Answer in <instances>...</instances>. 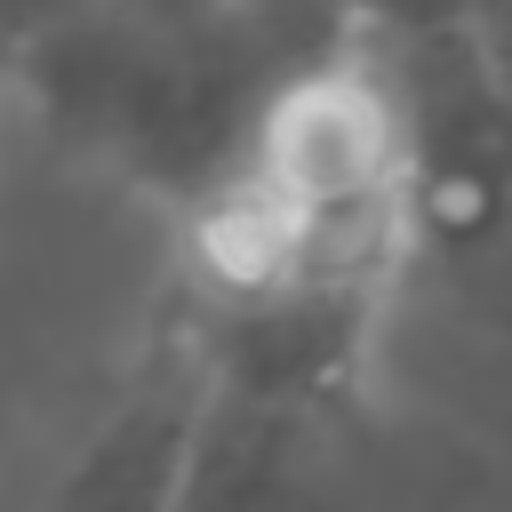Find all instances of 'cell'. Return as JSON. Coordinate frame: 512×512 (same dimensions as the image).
<instances>
[{
  "label": "cell",
  "instance_id": "cell-1",
  "mask_svg": "<svg viewBox=\"0 0 512 512\" xmlns=\"http://www.w3.org/2000/svg\"><path fill=\"white\" fill-rule=\"evenodd\" d=\"M416 240V104L392 48L360 32L296 72L240 168L176 216L160 304L200 336L216 384L352 416Z\"/></svg>",
  "mask_w": 512,
  "mask_h": 512
},
{
  "label": "cell",
  "instance_id": "cell-2",
  "mask_svg": "<svg viewBox=\"0 0 512 512\" xmlns=\"http://www.w3.org/2000/svg\"><path fill=\"white\" fill-rule=\"evenodd\" d=\"M344 40L360 32L264 0H80L16 56V104L176 224L240 168L288 80Z\"/></svg>",
  "mask_w": 512,
  "mask_h": 512
},
{
  "label": "cell",
  "instance_id": "cell-3",
  "mask_svg": "<svg viewBox=\"0 0 512 512\" xmlns=\"http://www.w3.org/2000/svg\"><path fill=\"white\" fill-rule=\"evenodd\" d=\"M376 40L416 104L424 240L480 248L496 224H512V0H464L440 24Z\"/></svg>",
  "mask_w": 512,
  "mask_h": 512
},
{
  "label": "cell",
  "instance_id": "cell-4",
  "mask_svg": "<svg viewBox=\"0 0 512 512\" xmlns=\"http://www.w3.org/2000/svg\"><path fill=\"white\" fill-rule=\"evenodd\" d=\"M216 408V368L200 336L160 304L128 368L112 376L96 424L72 440L32 512H176L192 488V456Z\"/></svg>",
  "mask_w": 512,
  "mask_h": 512
},
{
  "label": "cell",
  "instance_id": "cell-5",
  "mask_svg": "<svg viewBox=\"0 0 512 512\" xmlns=\"http://www.w3.org/2000/svg\"><path fill=\"white\" fill-rule=\"evenodd\" d=\"M336 424L344 416L216 384V408H208V432L192 456V488L176 512H352L344 464H336Z\"/></svg>",
  "mask_w": 512,
  "mask_h": 512
},
{
  "label": "cell",
  "instance_id": "cell-6",
  "mask_svg": "<svg viewBox=\"0 0 512 512\" xmlns=\"http://www.w3.org/2000/svg\"><path fill=\"white\" fill-rule=\"evenodd\" d=\"M264 8H296V16L336 24V32H416V24L456 16L464 0H264Z\"/></svg>",
  "mask_w": 512,
  "mask_h": 512
},
{
  "label": "cell",
  "instance_id": "cell-7",
  "mask_svg": "<svg viewBox=\"0 0 512 512\" xmlns=\"http://www.w3.org/2000/svg\"><path fill=\"white\" fill-rule=\"evenodd\" d=\"M72 8H80V0H0V48L24 56V48H32L48 24H64Z\"/></svg>",
  "mask_w": 512,
  "mask_h": 512
},
{
  "label": "cell",
  "instance_id": "cell-8",
  "mask_svg": "<svg viewBox=\"0 0 512 512\" xmlns=\"http://www.w3.org/2000/svg\"><path fill=\"white\" fill-rule=\"evenodd\" d=\"M8 96H16V56L0 48V104H8Z\"/></svg>",
  "mask_w": 512,
  "mask_h": 512
}]
</instances>
